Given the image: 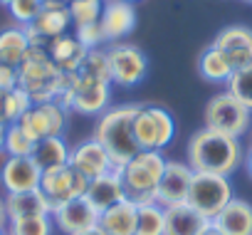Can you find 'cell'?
<instances>
[{
  "label": "cell",
  "mask_w": 252,
  "mask_h": 235,
  "mask_svg": "<svg viewBox=\"0 0 252 235\" xmlns=\"http://www.w3.org/2000/svg\"><path fill=\"white\" fill-rule=\"evenodd\" d=\"M166 164L168 159L161 151H139L134 159L126 161L119 168L126 198L134 201L136 205L156 203V191L166 171Z\"/></svg>",
  "instance_id": "277c9868"
},
{
  "label": "cell",
  "mask_w": 252,
  "mask_h": 235,
  "mask_svg": "<svg viewBox=\"0 0 252 235\" xmlns=\"http://www.w3.org/2000/svg\"><path fill=\"white\" fill-rule=\"evenodd\" d=\"M87 186H89V178H84L82 173H77L72 166L45 171L42 173V181H40V191L47 198L52 213L57 208H62L64 203L74 201V198H84Z\"/></svg>",
  "instance_id": "30bf717a"
},
{
  "label": "cell",
  "mask_w": 252,
  "mask_h": 235,
  "mask_svg": "<svg viewBox=\"0 0 252 235\" xmlns=\"http://www.w3.org/2000/svg\"><path fill=\"white\" fill-rule=\"evenodd\" d=\"M106 55H109L111 82L119 87H136L149 72V60L136 45L114 42L106 50Z\"/></svg>",
  "instance_id": "8fae6325"
},
{
  "label": "cell",
  "mask_w": 252,
  "mask_h": 235,
  "mask_svg": "<svg viewBox=\"0 0 252 235\" xmlns=\"http://www.w3.org/2000/svg\"><path fill=\"white\" fill-rule=\"evenodd\" d=\"M69 25H72V15H69L67 3H62V0H42L40 15L35 18V23H30L25 28V33H28L30 45L47 47L50 40L67 35Z\"/></svg>",
  "instance_id": "7c38bea8"
},
{
  "label": "cell",
  "mask_w": 252,
  "mask_h": 235,
  "mask_svg": "<svg viewBox=\"0 0 252 235\" xmlns=\"http://www.w3.org/2000/svg\"><path fill=\"white\" fill-rule=\"evenodd\" d=\"M136 235H166V208L158 203L139 205Z\"/></svg>",
  "instance_id": "83f0119b"
},
{
  "label": "cell",
  "mask_w": 252,
  "mask_h": 235,
  "mask_svg": "<svg viewBox=\"0 0 252 235\" xmlns=\"http://www.w3.org/2000/svg\"><path fill=\"white\" fill-rule=\"evenodd\" d=\"M134 134L141 151H163L176 136V122L168 109L156 104H144L139 106L136 114Z\"/></svg>",
  "instance_id": "52a82bcc"
},
{
  "label": "cell",
  "mask_w": 252,
  "mask_h": 235,
  "mask_svg": "<svg viewBox=\"0 0 252 235\" xmlns=\"http://www.w3.org/2000/svg\"><path fill=\"white\" fill-rule=\"evenodd\" d=\"M190 183H193V168L188 164H181V161H168L166 171L161 176L158 191H156V203L163 208L188 203Z\"/></svg>",
  "instance_id": "5bb4252c"
},
{
  "label": "cell",
  "mask_w": 252,
  "mask_h": 235,
  "mask_svg": "<svg viewBox=\"0 0 252 235\" xmlns=\"http://www.w3.org/2000/svg\"><path fill=\"white\" fill-rule=\"evenodd\" d=\"M67 109L60 101H45V104H32L25 116L18 122V127L37 144L50 136H62L67 129Z\"/></svg>",
  "instance_id": "9c48e42d"
},
{
  "label": "cell",
  "mask_w": 252,
  "mask_h": 235,
  "mask_svg": "<svg viewBox=\"0 0 252 235\" xmlns=\"http://www.w3.org/2000/svg\"><path fill=\"white\" fill-rule=\"evenodd\" d=\"M99 25L104 30L106 42H121L124 37H129L136 28V8L126 0H106Z\"/></svg>",
  "instance_id": "2e32d148"
},
{
  "label": "cell",
  "mask_w": 252,
  "mask_h": 235,
  "mask_svg": "<svg viewBox=\"0 0 252 235\" xmlns=\"http://www.w3.org/2000/svg\"><path fill=\"white\" fill-rule=\"evenodd\" d=\"M84 198L94 205L96 213H104V210H109L111 205L126 201V191H124L119 168H114V171H109V173H104V176H99V178H92L89 186H87Z\"/></svg>",
  "instance_id": "d6986e66"
},
{
  "label": "cell",
  "mask_w": 252,
  "mask_h": 235,
  "mask_svg": "<svg viewBox=\"0 0 252 235\" xmlns=\"http://www.w3.org/2000/svg\"><path fill=\"white\" fill-rule=\"evenodd\" d=\"M72 23L84 25V23H99L101 10H104V0H69L67 3Z\"/></svg>",
  "instance_id": "1f68e13d"
},
{
  "label": "cell",
  "mask_w": 252,
  "mask_h": 235,
  "mask_svg": "<svg viewBox=\"0 0 252 235\" xmlns=\"http://www.w3.org/2000/svg\"><path fill=\"white\" fill-rule=\"evenodd\" d=\"M0 235H8V233H5V230H0Z\"/></svg>",
  "instance_id": "ee69618b"
},
{
  "label": "cell",
  "mask_w": 252,
  "mask_h": 235,
  "mask_svg": "<svg viewBox=\"0 0 252 235\" xmlns=\"http://www.w3.org/2000/svg\"><path fill=\"white\" fill-rule=\"evenodd\" d=\"M242 144L235 136H225L213 129H200L188 141V166L193 173L230 176L242 164Z\"/></svg>",
  "instance_id": "6da1fadb"
},
{
  "label": "cell",
  "mask_w": 252,
  "mask_h": 235,
  "mask_svg": "<svg viewBox=\"0 0 252 235\" xmlns=\"http://www.w3.org/2000/svg\"><path fill=\"white\" fill-rule=\"evenodd\" d=\"M10 218H8V208H5V198L0 196V230H8Z\"/></svg>",
  "instance_id": "74e56055"
},
{
  "label": "cell",
  "mask_w": 252,
  "mask_h": 235,
  "mask_svg": "<svg viewBox=\"0 0 252 235\" xmlns=\"http://www.w3.org/2000/svg\"><path fill=\"white\" fill-rule=\"evenodd\" d=\"M79 72L87 74V77H96V79H106V82H111L109 55H106V50H101V47H96V50H87Z\"/></svg>",
  "instance_id": "d6a6232c"
},
{
  "label": "cell",
  "mask_w": 252,
  "mask_h": 235,
  "mask_svg": "<svg viewBox=\"0 0 252 235\" xmlns=\"http://www.w3.org/2000/svg\"><path fill=\"white\" fill-rule=\"evenodd\" d=\"M32 151H35V141L18 124H10L5 129V154L8 156H32Z\"/></svg>",
  "instance_id": "836d02e7"
},
{
  "label": "cell",
  "mask_w": 252,
  "mask_h": 235,
  "mask_svg": "<svg viewBox=\"0 0 252 235\" xmlns=\"http://www.w3.org/2000/svg\"><path fill=\"white\" fill-rule=\"evenodd\" d=\"M30 106H32L30 94H28L25 89L15 87L13 92H8V94L0 97V119H3L5 124H18Z\"/></svg>",
  "instance_id": "f1b7e54d"
},
{
  "label": "cell",
  "mask_w": 252,
  "mask_h": 235,
  "mask_svg": "<svg viewBox=\"0 0 252 235\" xmlns=\"http://www.w3.org/2000/svg\"><path fill=\"white\" fill-rule=\"evenodd\" d=\"M136 213L139 205L134 201H121L109 210L99 213V228L106 235H136Z\"/></svg>",
  "instance_id": "603a6c76"
},
{
  "label": "cell",
  "mask_w": 252,
  "mask_h": 235,
  "mask_svg": "<svg viewBox=\"0 0 252 235\" xmlns=\"http://www.w3.org/2000/svg\"><path fill=\"white\" fill-rule=\"evenodd\" d=\"M247 171H250V176H252V149H250V156H247Z\"/></svg>",
  "instance_id": "ab89813d"
},
{
  "label": "cell",
  "mask_w": 252,
  "mask_h": 235,
  "mask_svg": "<svg viewBox=\"0 0 252 235\" xmlns=\"http://www.w3.org/2000/svg\"><path fill=\"white\" fill-rule=\"evenodd\" d=\"M205 235H222V233H218V230H215V228L210 225V230H205Z\"/></svg>",
  "instance_id": "60d3db41"
},
{
  "label": "cell",
  "mask_w": 252,
  "mask_h": 235,
  "mask_svg": "<svg viewBox=\"0 0 252 235\" xmlns=\"http://www.w3.org/2000/svg\"><path fill=\"white\" fill-rule=\"evenodd\" d=\"M18 87L30 94L32 104L60 99L64 87V72L50 60L47 47L30 45L23 65L18 67Z\"/></svg>",
  "instance_id": "3957f363"
},
{
  "label": "cell",
  "mask_w": 252,
  "mask_h": 235,
  "mask_svg": "<svg viewBox=\"0 0 252 235\" xmlns=\"http://www.w3.org/2000/svg\"><path fill=\"white\" fill-rule=\"evenodd\" d=\"M47 55L64 74H72V72H79L84 55H87V47L74 35L67 33V35H60V37L47 42Z\"/></svg>",
  "instance_id": "7402d4cb"
},
{
  "label": "cell",
  "mask_w": 252,
  "mask_h": 235,
  "mask_svg": "<svg viewBox=\"0 0 252 235\" xmlns=\"http://www.w3.org/2000/svg\"><path fill=\"white\" fill-rule=\"evenodd\" d=\"M62 3H69V0H62Z\"/></svg>",
  "instance_id": "bcb514c9"
},
{
  "label": "cell",
  "mask_w": 252,
  "mask_h": 235,
  "mask_svg": "<svg viewBox=\"0 0 252 235\" xmlns=\"http://www.w3.org/2000/svg\"><path fill=\"white\" fill-rule=\"evenodd\" d=\"M55 220L52 215H32V218H20V220H10L8 225V235H52Z\"/></svg>",
  "instance_id": "f546056e"
},
{
  "label": "cell",
  "mask_w": 252,
  "mask_h": 235,
  "mask_svg": "<svg viewBox=\"0 0 252 235\" xmlns=\"http://www.w3.org/2000/svg\"><path fill=\"white\" fill-rule=\"evenodd\" d=\"M5 208L10 220L20 218H32V215H52L47 198L42 191H28V193H8L5 196Z\"/></svg>",
  "instance_id": "cb8c5ba5"
},
{
  "label": "cell",
  "mask_w": 252,
  "mask_h": 235,
  "mask_svg": "<svg viewBox=\"0 0 252 235\" xmlns=\"http://www.w3.org/2000/svg\"><path fill=\"white\" fill-rule=\"evenodd\" d=\"M57 101L67 111L84 116H101L111 104V82L87 77L82 72L64 74V87Z\"/></svg>",
  "instance_id": "5b68a950"
},
{
  "label": "cell",
  "mask_w": 252,
  "mask_h": 235,
  "mask_svg": "<svg viewBox=\"0 0 252 235\" xmlns=\"http://www.w3.org/2000/svg\"><path fill=\"white\" fill-rule=\"evenodd\" d=\"M213 228L222 235H252V205L242 198H232L213 218Z\"/></svg>",
  "instance_id": "ffe728a7"
},
{
  "label": "cell",
  "mask_w": 252,
  "mask_h": 235,
  "mask_svg": "<svg viewBox=\"0 0 252 235\" xmlns=\"http://www.w3.org/2000/svg\"><path fill=\"white\" fill-rule=\"evenodd\" d=\"M18 87V69L8 67V65H0V97L13 92Z\"/></svg>",
  "instance_id": "8d00e7d4"
},
{
  "label": "cell",
  "mask_w": 252,
  "mask_h": 235,
  "mask_svg": "<svg viewBox=\"0 0 252 235\" xmlns=\"http://www.w3.org/2000/svg\"><path fill=\"white\" fill-rule=\"evenodd\" d=\"M10 15L15 18V23L20 28H28L30 23H35V18L40 15L42 10V0H13L8 5Z\"/></svg>",
  "instance_id": "e575fe53"
},
{
  "label": "cell",
  "mask_w": 252,
  "mask_h": 235,
  "mask_svg": "<svg viewBox=\"0 0 252 235\" xmlns=\"http://www.w3.org/2000/svg\"><path fill=\"white\" fill-rule=\"evenodd\" d=\"M74 37L87 47V50H96L101 47V42H106L104 30L99 23H84V25H74Z\"/></svg>",
  "instance_id": "d590c367"
},
{
  "label": "cell",
  "mask_w": 252,
  "mask_h": 235,
  "mask_svg": "<svg viewBox=\"0 0 252 235\" xmlns=\"http://www.w3.org/2000/svg\"><path fill=\"white\" fill-rule=\"evenodd\" d=\"M232 186L227 176H215V173H193L190 193H188V205L213 220L230 201H232Z\"/></svg>",
  "instance_id": "ba28073f"
},
{
  "label": "cell",
  "mask_w": 252,
  "mask_h": 235,
  "mask_svg": "<svg viewBox=\"0 0 252 235\" xmlns=\"http://www.w3.org/2000/svg\"><path fill=\"white\" fill-rule=\"evenodd\" d=\"M42 171L32 161V156H8L0 166V186L5 193H28L40 191Z\"/></svg>",
  "instance_id": "4fadbf2b"
},
{
  "label": "cell",
  "mask_w": 252,
  "mask_h": 235,
  "mask_svg": "<svg viewBox=\"0 0 252 235\" xmlns=\"http://www.w3.org/2000/svg\"><path fill=\"white\" fill-rule=\"evenodd\" d=\"M250 124H252V111L245 104H240L227 89L215 94L205 104V129L240 139L250 129Z\"/></svg>",
  "instance_id": "8992f818"
},
{
  "label": "cell",
  "mask_w": 252,
  "mask_h": 235,
  "mask_svg": "<svg viewBox=\"0 0 252 235\" xmlns=\"http://www.w3.org/2000/svg\"><path fill=\"white\" fill-rule=\"evenodd\" d=\"M213 45L225 52V57L232 65V69H242V67L252 65V30L250 28L230 25V28L218 33Z\"/></svg>",
  "instance_id": "ac0fdd59"
},
{
  "label": "cell",
  "mask_w": 252,
  "mask_h": 235,
  "mask_svg": "<svg viewBox=\"0 0 252 235\" xmlns=\"http://www.w3.org/2000/svg\"><path fill=\"white\" fill-rule=\"evenodd\" d=\"M213 220L193 210L188 203L166 208V235H205Z\"/></svg>",
  "instance_id": "44dd1931"
},
{
  "label": "cell",
  "mask_w": 252,
  "mask_h": 235,
  "mask_svg": "<svg viewBox=\"0 0 252 235\" xmlns=\"http://www.w3.org/2000/svg\"><path fill=\"white\" fill-rule=\"evenodd\" d=\"M225 89H227L240 104H245V106L252 111V65H250V67H242V69H235L232 77L227 79Z\"/></svg>",
  "instance_id": "4dcf8cb0"
},
{
  "label": "cell",
  "mask_w": 252,
  "mask_h": 235,
  "mask_svg": "<svg viewBox=\"0 0 252 235\" xmlns=\"http://www.w3.org/2000/svg\"><path fill=\"white\" fill-rule=\"evenodd\" d=\"M13 3V0H0V5H10Z\"/></svg>",
  "instance_id": "b9f144b4"
},
{
  "label": "cell",
  "mask_w": 252,
  "mask_h": 235,
  "mask_svg": "<svg viewBox=\"0 0 252 235\" xmlns=\"http://www.w3.org/2000/svg\"><path fill=\"white\" fill-rule=\"evenodd\" d=\"M141 104H119L109 106L94 127V139L106 149L111 164L121 168L129 159H134L141 149L136 144L134 124H136V114Z\"/></svg>",
  "instance_id": "7a4b0ae2"
},
{
  "label": "cell",
  "mask_w": 252,
  "mask_h": 235,
  "mask_svg": "<svg viewBox=\"0 0 252 235\" xmlns=\"http://www.w3.org/2000/svg\"><path fill=\"white\" fill-rule=\"evenodd\" d=\"M198 72H200V77L205 79V82H222V84H227V79L232 77V65H230V60L225 57V52L222 50H218L215 45H210V47H205L203 50V55H200V60H198Z\"/></svg>",
  "instance_id": "4316f807"
},
{
  "label": "cell",
  "mask_w": 252,
  "mask_h": 235,
  "mask_svg": "<svg viewBox=\"0 0 252 235\" xmlns=\"http://www.w3.org/2000/svg\"><path fill=\"white\" fill-rule=\"evenodd\" d=\"M79 235H106V233L96 225V228H92V230H87V233H79Z\"/></svg>",
  "instance_id": "f35d334b"
},
{
  "label": "cell",
  "mask_w": 252,
  "mask_h": 235,
  "mask_svg": "<svg viewBox=\"0 0 252 235\" xmlns=\"http://www.w3.org/2000/svg\"><path fill=\"white\" fill-rule=\"evenodd\" d=\"M245 3H252V0H245Z\"/></svg>",
  "instance_id": "f6af8a7d"
},
{
  "label": "cell",
  "mask_w": 252,
  "mask_h": 235,
  "mask_svg": "<svg viewBox=\"0 0 252 235\" xmlns=\"http://www.w3.org/2000/svg\"><path fill=\"white\" fill-rule=\"evenodd\" d=\"M30 50V40L25 28L15 25V28H5L0 30V65H8V67H20L25 55Z\"/></svg>",
  "instance_id": "d4e9b609"
},
{
  "label": "cell",
  "mask_w": 252,
  "mask_h": 235,
  "mask_svg": "<svg viewBox=\"0 0 252 235\" xmlns=\"http://www.w3.org/2000/svg\"><path fill=\"white\" fill-rule=\"evenodd\" d=\"M69 166L77 173H82L84 178H89V181L92 178H99V176H104V173H109V171L116 168L111 164L106 149L94 136L87 139V141H82V144H77L74 149H69Z\"/></svg>",
  "instance_id": "9a60e30c"
},
{
  "label": "cell",
  "mask_w": 252,
  "mask_h": 235,
  "mask_svg": "<svg viewBox=\"0 0 252 235\" xmlns=\"http://www.w3.org/2000/svg\"><path fill=\"white\" fill-rule=\"evenodd\" d=\"M32 161L40 166V171H55L62 166H69V146L64 144L62 136H50L35 144Z\"/></svg>",
  "instance_id": "484cf974"
},
{
  "label": "cell",
  "mask_w": 252,
  "mask_h": 235,
  "mask_svg": "<svg viewBox=\"0 0 252 235\" xmlns=\"http://www.w3.org/2000/svg\"><path fill=\"white\" fill-rule=\"evenodd\" d=\"M126 3H131V5H134V3H139V0H126Z\"/></svg>",
  "instance_id": "7bdbcfd3"
},
{
  "label": "cell",
  "mask_w": 252,
  "mask_h": 235,
  "mask_svg": "<svg viewBox=\"0 0 252 235\" xmlns=\"http://www.w3.org/2000/svg\"><path fill=\"white\" fill-rule=\"evenodd\" d=\"M52 220L64 235H79L99 225V213L87 198H74L62 208H57L52 213Z\"/></svg>",
  "instance_id": "e0dca14e"
}]
</instances>
